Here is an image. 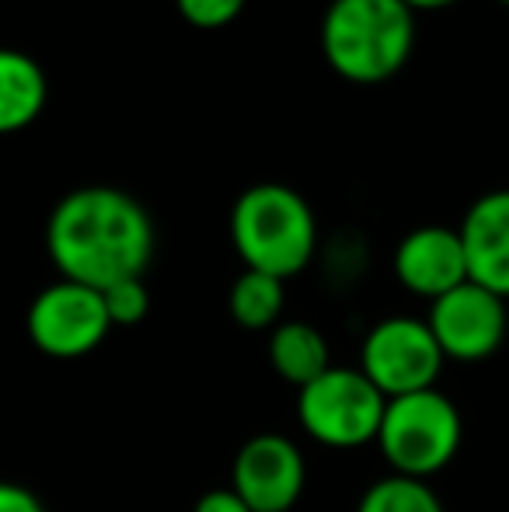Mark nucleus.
Listing matches in <instances>:
<instances>
[{"instance_id": "nucleus-1", "label": "nucleus", "mask_w": 509, "mask_h": 512, "mask_svg": "<svg viewBox=\"0 0 509 512\" xmlns=\"http://www.w3.org/2000/svg\"><path fill=\"white\" fill-rule=\"evenodd\" d=\"M46 251L60 279L102 293L123 279H143L154 255V223L129 192L84 185L53 206Z\"/></svg>"}, {"instance_id": "nucleus-2", "label": "nucleus", "mask_w": 509, "mask_h": 512, "mask_svg": "<svg viewBox=\"0 0 509 512\" xmlns=\"http://www.w3.org/2000/svg\"><path fill=\"white\" fill-rule=\"evenodd\" d=\"M415 49V14L401 0H332L321 18V53L349 84H384Z\"/></svg>"}, {"instance_id": "nucleus-3", "label": "nucleus", "mask_w": 509, "mask_h": 512, "mask_svg": "<svg viewBox=\"0 0 509 512\" xmlns=\"http://www.w3.org/2000/svg\"><path fill=\"white\" fill-rule=\"evenodd\" d=\"M231 241L245 269L293 279L311 265L318 248V220L297 189L279 182L252 185L231 209Z\"/></svg>"}, {"instance_id": "nucleus-4", "label": "nucleus", "mask_w": 509, "mask_h": 512, "mask_svg": "<svg viewBox=\"0 0 509 512\" xmlns=\"http://www.w3.org/2000/svg\"><path fill=\"white\" fill-rule=\"evenodd\" d=\"M464 418L443 391H415L391 398L377 432V450L387 460L391 474L429 481L443 467L454 464L461 453Z\"/></svg>"}, {"instance_id": "nucleus-5", "label": "nucleus", "mask_w": 509, "mask_h": 512, "mask_svg": "<svg viewBox=\"0 0 509 512\" xmlns=\"http://www.w3.org/2000/svg\"><path fill=\"white\" fill-rule=\"evenodd\" d=\"M387 398L363 377L360 366H332L300 387L297 422L328 450H360L377 443Z\"/></svg>"}, {"instance_id": "nucleus-6", "label": "nucleus", "mask_w": 509, "mask_h": 512, "mask_svg": "<svg viewBox=\"0 0 509 512\" xmlns=\"http://www.w3.org/2000/svg\"><path fill=\"white\" fill-rule=\"evenodd\" d=\"M447 356L436 345L426 321L408 314H394L377 321L360 345V370L377 391L391 398H405L415 391L436 387Z\"/></svg>"}, {"instance_id": "nucleus-7", "label": "nucleus", "mask_w": 509, "mask_h": 512, "mask_svg": "<svg viewBox=\"0 0 509 512\" xmlns=\"http://www.w3.org/2000/svg\"><path fill=\"white\" fill-rule=\"evenodd\" d=\"M25 328L42 356L81 359L109 338L112 321L102 293L70 279H56L28 304Z\"/></svg>"}, {"instance_id": "nucleus-8", "label": "nucleus", "mask_w": 509, "mask_h": 512, "mask_svg": "<svg viewBox=\"0 0 509 512\" xmlns=\"http://www.w3.org/2000/svg\"><path fill=\"white\" fill-rule=\"evenodd\" d=\"M436 345L454 363H482L496 356L506 342L509 314L506 300L478 283H461L429 304L426 317Z\"/></svg>"}, {"instance_id": "nucleus-9", "label": "nucleus", "mask_w": 509, "mask_h": 512, "mask_svg": "<svg viewBox=\"0 0 509 512\" xmlns=\"http://www.w3.org/2000/svg\"><path fill=\"white\" fill-rule=\"evenodd\" d=\"M231 488L252 512H293L307 488V460L290 436L258 432L234 453Z\"/></svg>"}, {"instance_id": "nucleus-10", "label": "nucleus", "mask_w": 509, "mask_h": 512, "mask_svg": "<svg viewBox=\"0 0 509 512\" xmlns=\"http://www.w3.org/2000/svg\"><path fill=\"white\" fill-rule=\"evenodd\" d=\"M394 276L412 297L440 300L443 293L468 283V258L457 227H415L394 248Z\"/></svg>"}, {"instance_id": "nucleus-11", "label": "nucleus", "mask_w": 509, "mask_h": 512, "mask_svg": "<svg viewBox=\"0 0 509 512\" xmlns=\"http://www.w3.org/2000/svg\"><path fill=\"white\" fill-rule=\"evenodd\" d=\"M468 279L509 304V189H492L468 206L461 227Z\"/></svg>"}, {"instance_id": "nucleus-12", "label": "nucleus", "mask_w": 509, "mask_h": 512, "mask_svg": "<svg viewBox=\"0 0 509 512\" xmlns=\"http://www.w3.org/2000/svg\"><path fill=\"white\" fill-rule=\"evenodd\" d=\"M49 81L42 67L21 49L0 46V136L28 129L42 115Z\"/></svg>"}, {"instance_id": "nucleus-13", "label": "nucleus", "mask_w": 509, "mask_h": 512, "mask_svg": "<svg viewBox=\"0 0 509 512\" xmlns=\"http://www.w3.org/2000/svg\"><path fill=\"white\" fill-rule=\"evenodd\" d=\"M269 363L286 384L300 391L325 370H332L328 338L307 321H279L269 331Z\"/></svg>"}, {"instance_id": "nucleus-14", "label": "nucleus", "mask_w": 509, "mask_h": 512, "mask_svg": "<svg viewBox=\"0 0 509 512\" xmlns=\"http://www.w3.org/2000/svg\"><path fill=\"white\" fill-rule=\"evenodd\" d=\"M231 317L248 331H272L283 317L286 307V286L283 279L265 276V272L245 269L231 286Z\"/></svg>"}, {"instance_id": "nucleus-15", "label": "nucleus", "mask_w": 509, "mask_h": 512, "mask_svg": "<svg viewBox=\"0 0 509 512\" xmlns=\"http://www.w3.org/2000/svg\"><path fill=\"white\" fill-rule=\"evenodd\" d=\"M356 512H447V509H443L440 495L429 488V481L387 474V478H377L360 495Z\"/></svg>"}, {"instance_id": "nucleus-16", "label": "nucleus", "mask_w": 509, "mask_h": 512, "mask_svg": "<svg viewBox=\"0 0 509 512\" xmlns=\"http://www.w3.org/2000/svg\"><path fill=\"white\" fill-rule=\"evenodd\" d=\"M105 310H109L112 328H133L150 314V293L143 286V279H123L112 283L109 290H102Z\"/></svg>"}, {"instance_id": "nucleus-17", "label": "nucleus", "mask_w": 509, "mask_h": 512, "mask_svg": "<svg viewBox=\"0 0 509 512\" xmlns=\"http://www.w3.org/2000/svg\"><path fill=\"white\" fill-rule=\"evenodd\" d=\"M175 7L192 28L213 32V28H227L231 21H238L248 0H175Z\"/></svg>"}, {"instance_id": "nucleus-18", "label": "nucleus", "mask_w": 509, "mask_h": 512, "mask_svg": "<svg viewBox=\"0 0 509 512\" xmlns=\"http://www.w3.org/2000/svg\"><path fill=\"white\" fill-rule=\"evenodd\" d=\"M192 512H252V509H248V502L227 485V488H210V492L199 495Z\"/></svg>"}, {"instance_id": "nucleus-19", "label": "nucleus", "mask_w": 509, "mask_h": 512, "mask_svg": "<svg viewBox=\"0 0 509 512\" xmlns=\"http://www.w3.org/2000/svg\"><path fill=\"white\" fill-rule=\"evenodd\" d=\"M0 512H46V506L18 481H0Z\"/></svg>"}, {"instance_id": "nucleus-20", "label": "nucleus", "mask_w": 509, "mask_h": 512, "mask_svg": "<svg viewBox=\"0 0 509 512\" xmlns=\"http://www.w3.org/2000/svg\"><path fill=\"white\" fill-rule=\"evenodd\" d=\"M401 4L415 14V11H443V7H454L457 0H401Z\"/></svg>"}, {"instance_id": "nucleus-21", "label": "nucleus", "mask_w": 509, "mask_h": 512, "mask_svg": "<svg viewBox=\"0 0 509 512\" xmlns=\"http://www.w3.org/2000/svg\"><path fill=\"white\" fill-rule=\"evenodd\" d=\"M499 4H506V7H509V0H499Z\"/></svg>"}]
</instances>
